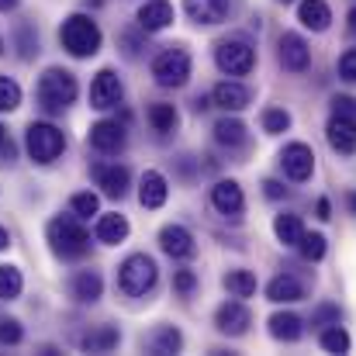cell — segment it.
Returning <instances> with one entry per match:
<instances>
[{
  "label": "cell",
  "mask_w": 356,
  "mask_h": 356,
  "mask_svg": "<svg viewBox=\"0 0 356 356\" xmlns=\"http://www.w3.org/2000/svg\"><path fill=\"white\" fill-rule=\"evenodd\" d=\"M194 287H197L194 270H177V273H173V291H177V294H191Z\"/></svg>",
  "instance_id": "obj_40"
},
{
  "label": "cell",
  "mask_w": 356,
  "mask_h": 356,
  "mask_svg": "<svg viewBox=\"0 0 356 356\" xmlns=\"http://www.w3.org/2000/svg\"><path fill=\"white\" fill-rule=\"evenodd\" d=\"M156 277H159V266L145 252L128 256L118 266V287H121V294H128V298H145L156 287Z\"/></svg>",
  "instance_id": "obj_4"
},
{
  "label": "cell",
  "mask_w": 356,
  "mask_h": 356,
  "mask_svg": "<svg viewBox=\"0 0 356 356\" xmlns=\"http://www.w3.org/2000/svg\"><path fill=\"white\" fill-rule=\"evenodd\" d=\"M322 350L325 353H350V332L336 322V325H325L322 332Z\"/></svg>",
  "instance_id": "obj_32"
},
{
  "label": "cell",
  "mask_w": 356,
  "mask_h": 356,
  "mask_svg": "<svg viewBox=\"0 0 356 356\" xmlns=\"http://www.w3.org/2000/svg\"><path fill=\"white\" fill-rule=\"evenodd\" d=\"M291 128V115L284 111V108H266L263 111V131L266 135H280V131H287Z\"/></svg>",
  "instance_id": "obj_35"
},
{
  "label": "cell",
  "mask_w": 356,
  "mask_h": 356,
  "mask_svg": "<svg viewBox=\"0 0 356 356\" xmlns=\"http://www.w3.org/2000/svg\"><path fill=\"white\" fill-rule=\"evenodd\" d=\"M325 138H329V145H332L339 156H353L356 152V118L332 115V118H329V128H325Z\"/></svg>",
  "instance_id": "obj_13"
},
{
  "label": "cell",
  "mask_w": 356,
  "mask_h": 356,
  "mask_svg": "<svg viewBox=\"0 0 356 356\" xmlns=\"http://www.w3.org/2000/svg\"><path fill=\"white\" fill-rule=\"evenodd\" d=\"M76 94H80V87H76V76H73L70 70L52 66V70H45V73L38 76V104H42L45 111H52V115L66 111V108L76 101Z\"/></svg>",
  "instance_id": "obj_3"
},
{
  "label": "cell",
  "mask_w": 356,
  "mask_h": 356,
  "mask_svg": "<svg viewBox=\"0 0 356 356\" xmlns=\"http://www.w3.org/2000/svg\"><path fill=\"white\" fill-rule=\"evenodd\" d=\"M24 142H28L31 159L42 163V166H45V163H56V159L63 156V149H66V135H63L56 124H49V121H31Z\"/></svg>",
  "instance_id": "obj_5"
},
{
  "label": "cell",
  "mask_w": 356,
  "mask_h": 356,
  "mask_svg": "<svg viewBox=\"0 0 356 356\" xmlns=\"http://www.w3.org/2000/svg\"><path fill=\"white\" fill-rule=\"evenodd\" d=\"M225 291L232 298H252L256 294V277L249 270H229L225 273Z\"/></svg>",
  "instance_id": "obj_30"
},
{
  "label": "cell",
  "mask_w": 356,
  "mask_h": 356,
  "mask_svg": "<svg viewBox=\"0 0 356 356\" xmlns=\"http://www.w3.org/2000/svg\"><path fill=\"white\" fill-rule=\"evenodd\" d=\"M301 332H305L301 315H294V312H277V315H270V336H273V339H280V343H298Z\"/></svg>",
  "instance_id": "obj_22"
},
{
  "label": "cell",
  "mask_w": 356,
  "mask_h": 356,
  "mask_svg": "<svg viewBox=\"0 0 356 356\" xmlns=\"http://www.w3.org/2000/svg\"><path fill=\"white\" fill-rule=\"evenodd\" d=\"M211 204L222 211V215H242L245 208V197H242V187L236 180H218L211 187Z\"/></svg>",
  "instance_id": "obj_17"
},
{
  "label": "cell",
  "mask_w": 356,
  "mask_h": 356,
  "mask_svg": "<svg viewBox=\"0 0 356 356\" xmlns=\"http://www.w3.org/2000/svg\"><path fill=\"white\" fill-rule=\"evenodd\" d=\"M263 194H266L270 201H280V197H287V187L277 184V180H263Z\"/></svg>",
  "instance_id": "obj_45"
},
{
  "label": "cell",
  "mask_w": 356,
  "mask_h": 356,
  "mask_svg": "<svg viewBox=\"0 0 356 356\" xmlns=\"http://www.w3.org/2000/svg\"><path fill=\"white\" fill-rule=\"evenodd\" d=\"M159 249L173 259H187V256H194V236L184 225H166L159 232Z\"/></svg>",
  "instance_id": "obj_16"
},
{
  "label": "cell",
  "mask_w": 356,
  "mask_h": 356,
  "mask_svg": "<svg viewBox=\"0 0 356 356\" xmlns=\"http://www.w3.org/2000/svg\"><path fill=\"white\" fill-rule=\"evenodd\" d=\"M90 173H94V180H97V187L108 194V197H124L128 194V184H131V173H128V166H118V163H94L90 166Z\"/></svg>",
  "instance_id": "obj_11"
},
{
  "label": "cell",
  "mask_w": 356,
  "mask_h": 356,
  "mask_svg": "<svg viewBox=\"0 0 356 356\" xmlns=\"http://www.w3.org/2000/svg\"><path fill=\"white\" fill-rule=\"evenodd\" d=\"M350 28H353V31H356V7H353V10H350Z\"/></svg>",
  "instance_id": "obj_52"
},
{
  "label": "cell",
  "mask_w": 356,
  "mask_h": 356,
  "mask_svg": "<svg viewBox=\"0 0 356 356\" xmlns=\"http://www.w3.org/2000/svg\"><path fill=\"white\" fill-rule=\"evenodd\" d=\"M308 63H312L308 42H305L298 31H284V35H280V66H284L287 73H305Z\"/></svg>",
  "instance_id": "obj_10"
},
{
  "label": "cell",
  "mask_w": 356,
  "mask_h": 356,
  "mask_svg": "<svg viewBox=\"0 0 356 356\" xmlns=\"http://www.w3.org/2000/svg\"><path fill=\"white\" fill-rule=\"evenodd\" d=\"M280 3H294V0H280Z\"/></svg>",
  "instance_id": "obj_53"
},
{
  "label": "cell",
  "mask_w": 356,
  "mask_h": 356,
  "mask_svg": "<svg viewBox=\"0 0 356 356\" xmlns=\"http://www.w3.org/2000/svg\"><path fill=\"white\" fill-rule=\"evenodd\" d=\"M24 287V277L17 266H0V301H14Z\"/></svg>",
  "instance_id": "obj_33"
},
{
  "label": "cell",
  "mask_w": 356,
  "mask_h": 356,
  "mask_svg": "<svg viewBox=\"0 0 356 356\" xmlns=\"http://www.w3.org/2000/svg\"><path fill=\"white\" fill-rule=\"evenodd\" d=\"M180 346H184V336H180L173 325H163V329H156V332L149 336V350H152V353H159V356L163 353H177Z\"/></svg>",
  "instance_id": "obj_28"
},
{
  "label": "cell",
  "mask_w": 356,
  "mask_h": 356,
  "mask_svg": "<svg viewBox=\"0 0 356 356\" xmlns=\"http://www.w3.org/2000/svg\"><path fill=\"white\" fill-rule=\"evenodd\" d=\"M215 63L222 73L229 76H245L252 66H256V49L245 42V38H225L218 49H215Z\"/></svg>",
  "instance_id": "obj_7"
},
{
  "label": "cell",
  "mask_w": 356,
  "mask_h": 356,
  "mask_svg": "<svg viewBox=\"0 0 356 356\" xmlns=\"http://www.w3.org/2000/svg\"><path fill=\"white\" fill-rule=\"evenodd\" d=\"M215 142L218 145H242L245 142V124L238 118H222L218 124H215Z\"/></svg>",
  "instance_id": "obj_29"
},
{
  "label": "cell",
  "mask_w": 356,
  "mask_h": 356,
  "mask_svg": "<svg viewBox=\"0 0 356 356\" xmlns=\"http://www.w3.org/2000/svg\"><path fill=\"white\" fill-rule=\"evenodd\" d=\"M70 208H73V215H76V218H90V215H97V211H101V201H97V194L83 191V194H73Z\"/></svg>",
  "instance_id": "obj_36"
},
{
  "label": "cell",
  "mask_w": 356,
  "mask_h": 356,
  "mask_svg": "<svg viewBox=\"0 0 356 356\" xmlns=\"http://www.w3.org/2000/svg\"><path fill=\"white\" fill-rule=\"evenodd\" d=\"M45 236H49V249H52L59 259H80V256L90 252V236H87V229L76 222V215H59V218H52L49 229H45Z\"/></svg>",
  "instance_id": "obj_1"
},
{
  "label": "cell",
  "mask_w": 356,
  "mask_h": 356,
  "mask_svg": "<svg viewBox=\"0 0 356 356\" xmlns=\"http://www.w3.org/2000/svg\"><path fill=\"white\" fill-rule=\"evenodd\" d=\"M298 21L312 31H325L332 24V10H329L325 0H301L298 3Z\"/></svg>",
  "instance_id": "obj_23"
},
{
  "label": "cell",
  "mask_w": 356,
  "mask_h": 356,
  "mask_svg": "<svg viewBox=\"0 0 356 356\" xmlns=\"http://www.w3.org/2000/svg\"><path fill=\"white\" fill-rule=\"evenodd\" d=\"M101 291H104V280H101L97 270H80V273L73 277V298H76V301L94 305V301L101 298Z\"/></svg>",
  "instance_id": "obj_24"
},
{
  "label": "cell",
  "mask_w": 356,
  "mask_h": 356,
  "mask_svg": "<svg viewBox=\"0 0 356 356\" xmlns=\"http://www.w3.org/2000/svg\"><path fill=\"white\" fill-rule=\"evenodd\" d=\"M7 138H10V135H7V128H3V124H0V145H3V142H7Z\"/></svg>",
  "instance_id": "obj_51"
},
{
  "label": "cell",
  "mask_w": 356,
  "mask_h": 356,
  "mask_svg": "<svg viewBox=\"0 0 356 356\" xmlns=\"http://www.w3.org/2000/svg\"><path fill=\"white\" fill-rule=\"evenodd\" d=\"M339 76L356 83V49H346V52L339 56Z\"/></svg>",
  "instance_id": "obj_42"
},
{
  "label": "cell",
  "mask_w": 356,
  "mask_h": 356,
  "mask_svg": "<svg viewBox=\"0 0 356 356\" xmlns=\"http://www.w3.org/2000/svg\"><path fill=\"white\" fill-rule=\"evenodd\" d=\"M315 218H322V222L332 218V204H329V197H318V204H315Z\"/></svg>",
  "instance_id": "obj_46"
},
{
  "label": "cell",
  "mask_w": 356,
  "mask_h": 356,
  "mask_svg": "<svg viewBox=\"0 0 356 356\" xmlns=\"http://www.w3.org/2000/svg\"><path fill=\"white\" fill-rule=\"evenodd\" d=\"M280 166H284V173H287L294 184L308 180L312 170H315V152H312V145H305V142H291V145H284V152H280Z\"/></svg>",
  "instance_id": "obj_9"
},
{
  "label": "cell",
  "mask_w": 356,
  "mask_h": 356,
  "mask_svg": "<svg viewBox=\"0 0 356 356\" xmlns=\"http://www.w3.org/2000/svg\"><path fill=\"white\" fill-rule=\"evenodd\" d=\"M90 145L97 152H104V156H115V152L124 149V128H121L118 121H97V124H90Z\"/></svg>",
  "instance_id": "obj_14"
},
{
  "label": "cell",
  "mask_w": 356,
  "mask_h": 356,
  "mask_svg": "<svg viewBox=\"0 0 356 356\" xmlns=\"http://www.w3.org/2000/svg\"><path fill=\"white\" fill-rule=\"evenodd\" d=\"M17 3H21V0H0V10H14Z\"/></svg>",
  "instance_id": "obj_49"
},
{
  "label": "cell",
  "mask_w": 356,
  "mask_h": 356,
  "mask_svg": "<svg viewBox=\"0 0 356 356\" xmlns=\"http://www.w3.org/2000/svg\"><path fill=\"white\" fill-rule=\"evenodd\" d=\"M142 45H145L142 35H135V31H124V35H121V52H124L128 59H135V56L142 52Z\"/></svg>",
  "instance_id": "obj_43"
},
{
  "label": "cell",
  "mask_w": 356,
  "mask_h": 356,
  "mask_svg": "<svg viewBox=\"0 0 356 356\" xmlns=\"http://www.w3.org/2000/svg\"><path fill=\"white\" fill-rule=\"evenodd\" d=\"M346 204H350V211L356 215V191H350V194H346Z\"/></svg>",
  "instance_id": "obj_50"
},
{
  "label": "cell",
  "mask_w": 356,
  "mask_h": 356,
  "mask_svg": "<svg viewBox=\"0 0 356 356\" xmlns=\"http://www.w3.org/2000/svg\"><path fill=\"white\" fill-rule=\"evenodd\" d=\"M21 104V87L10 76H0V111H14Z\"/></svg>",
  "instance_id": "obj_37"
},
{
  "label": "cell",
  "mask_w": 356,
  "mask_h": 356,
  "mask_svg": "<svg viewBox=\"0 0 356 356\" xmlns=\"http://www.w3.org/2000/svg\"><path fill=\"white\" fill-rule=\"evenodd\" d=\"M166 194H170L166 177H163L159 170H145V173H142V184H138V201H142V208H149V211L163 208V204H166Z\"/></svg>",
  "instance_id": "obj_15"
},
{
  "label": "cell",
  "mask_w": 356,
  "mask_h": 356,
  "mask_svg": "<svg viewBox=\"0 0 356 356\" xmlns=\"http://www.w3.org/2000/svg\"><path fill=\"white\" fill-rule=\"evenodd\" d=\"M298 249H301V256H305L308 263H318V259L325 256V236H318V232H305V238L298 242Z\"/></svg>",
  "instance_id": "obj_34"
},
{
  "label": "cell",
  "mask_w": 356,
  "mask_h": 356,
  "mask_svg": "<svg viewBox=\"0 0 356 356\" xmlns=\"http://www.w3.org/2000/svg\"><path fill=\"white\" fill-rule=\"evenodd\" d=\"M24 339V329L17 318H0V346H17Z\"/></svg>",
  "instance_id": "obj_38"
},
{
  "label": "cell",
  "mask_w": 356,
  "mask_h": 356,
  "mask_svg": "<svg viewBox=\"0 0 356 356\" xmlns=\"http://www.w3.org/2000/svg\"><path fill=\"white\" fill-rule=\"evenodd\" d=\"M339 322V308L336 305H322L315 315H312V325H336Z\"/></svg>",
  "instance_id": "obj_44"
},
{
  "label": "cell",
  "mask_w": 356,
  "mask_h": 356,
  "mask_svg": "<svg viewBox=\"0 0 356 356\" xmlns=\"http://www.w3.org/2000/svg\"><path fill=\"white\" fill-rule=\"evenodd\" d=\"M14 156H17V149H14V142L7 138V142L0 145V159H3V163H14Z\"/></svg>",
  "instance_id": "obj_47"
},
{
  "label": "cell",
  "mask_w": 356,
  "mask_h": 356,
  "mask_svg": "<svg viewBox=\"0 0 356 356\" xmlns=\"http://www.w3.org/2000/svg\"><path fill=\"white\" fill-rule=\"evenodd\" d=\"M59 42L70 56L87 59V56H97V49H101V28L87 14H70L59 28Z\"/></svg>",
  "instance_id": "obj_2"
},
{
  "label": "cell",
  "mask_w": 356,
  "mask_h": 356,
  "mask_svg": "<svg viewBox=\"0 0 356 356\" xmlns=\"http://www.w3.org/2000/svg\"><path fill=\"white\" fill-rule=\"evenodd\" d=\"M152 80L159 87H184L191 80V52L180 49V45H170L163 49L156 59H152Z\"/></svg>",
  "instance_id": "obj_6"
},
{
  "label": "cell",
  "mask_w": 356,
  "mask_h": 356,
  "mask_svg": "<svg viewBox=\"0 0 356 356\" xmlns=\"http://www.w3.org/2000/svg\"><path fill=\"white\" fill-rule=\"evenodd\" d=\"M17 49H21V59H31L38 52V35L31 31V24H21L17 28Z\"/></svg>",
  "instance_id": "obj_39"
},
{
  "label": "cell",
  "mask_w": 356,
  "mask_h": 356,
  "mask_svg": "<svg viewBox=\"0 0 356 356\" xmlns=\"http://www.w3.org/2000/svg\"><path fill=\"white\" fill-rule=\"evenodd\" d=\"M332 115L356 118V97H350V94H336V97H332Z\"/></svg>",
  "instance_id": "obj_41"
},
{
  "label": "cell",
  "mask_w": 356,
  "mask_h": 356,
  "mask_svg": "<svg viewBox=\"0 0 356 356\" xmlns=\"http://www.w3.org/2000/svg\"><path fill=\"white\" fill-rule=\"evenodd\" d=\"M177 121H180V115H177L173 104H152V108H149V124H152L156 131H163V135L173 131Z\"/></svg>",
  "instance_id": "obj_31"
},
{
  "label": "cell",
  "mask_w": 356,
  "mask_h": 356,
  "mask_svg": "<svg viewBox=\"0 0 356 356\" xmlns=\"http://www.w3.org/2000/svg\"><path fill=\"white\" fill-rule=\"evenodd\" d=\"M118 343H121L118 325H101V329H97V332H90L80 346H83L87 353H111Z\"/></svg>",
  "instance_id": "obj_26"
},
{
  "label": "cell",
  "mask_w": 356,
  "mask_h": 356,
  "mask_svg": "<svg viewBox=\"0 0 356 356\" xmlns=\"http://www.w3.org/2000/svg\"><path fill=\"white\" fill-rule=\"evenodd\" d=\"M266 298L273 305H294V301L305 298V284L298 277H291V273H280V277H273L266 284Z\"/></svg>",
  "instance_id": "obj_19"
},
{
  "label": "cell",
  "mask_w": 356,
  "mask_h": 356,
  "mask_svg": "<svg viewBox=\"0 0 356 356\" xmlns=\"http://www.w3.org/2000/svg\"><path fill=\"white\" fill-rule=\"evenodd\" d=\"M184 10L197 24H218L229 17V0H184Z\"/></svg>",
  "instance_id": "obj_20"
},
{
  "label": "cell",
  "mask_w": 356,
  "mask_h": 356,
  "mask_svg": "<svg viewBox=\"0 0 356 356\" xmlns=\"http://www.w3.org/2000/svg\"><path fill=\"white\" fill-rule=\"evenodd\" d=\"M215 325L222 336H245V329L252 325V315L242 301H225L218 312H215Z\"/></svg>",
  "instance_id": "obj_12"
},
{
  "label": "cell",
  "mask_w": 356,
  "mask_h": 356,
  "mask_svg": "<svg viewBox=\"0 0 356 356\" xmlns=\"http://www.w3.org/2000/svg\"><path fill=\"white\" fill-rule=\"evenodd\" d=\"M211 104L222 108V111H242V108L249 104V90H245L242 83L225 80V83H218V87L211 90Z\"/></svg>",
  "instance_id": "obj_21"
},
{
  "label": "cell",
  "mask_w": 356,
  "mask_h": 356,
  "mask_svg": "<svg viewBox=\"0 0 356 356\" xmlns=\"http://www.w3.org/2000/svg\"><path fill=\"white\" fill-rule=\"evenodd\" d=\"M173 24V7L166 0H145L138 7V28L142 31H163Z\"/></svg>",
  "instance_id": "obj_18"
},
{
  "label": "cell",
  "mask_w": 356,
  "mask_h": 356,
  "mask_svg": "<svg viewBox=\"0 0 356 356\" xmlns=\"http://www.w3.org/2000/svg\"><path fill=\"white\" fill-rule=\"evenodd\" d=\"M94 236H97V242H104V245H118V242L128 238V218L124 215H101Z\"/></svg>",
  "instance_id": "obj_25"
},
{
  "label": "cell",
  "mask_w": 356,
  "mask_h": 356,
  "mask_svg": "<svg viewBox=\"0 0 356 356\" xmlns=\"http://www.w3.org/2000/svg\"><path fill=\"white\" fill-rule=\"evenodd\" d=\"M7 245H10V236H7V229H0V252H3Z\"/></svg>",
  "instance_id": "obj_48"
},
{
  "label": "cell",
  "mask_w": 356,
  "mask_h": 356,
  "mask_svg": "<svg viewBox=\"0 0 356 356\" xmlns=\"http://www.w3.org/2000/svg\"><path fill=\"white\" fill-rule=\"evenodd\" d=\"M121 97H124V87H121L118 73H115V70H101V73L94 76V83H90V108L111 111V108L121 104Z\"/></svg>",
  "instance_id": "obj_8"
},
{
  "label": "cell",
  "mask_w": 356,
  "mask_h": 356,
  "mask_svg": "<svg viewBox=\"0 0 356 356\" xmlns=\"http://www.w3.org/2000/svg\"><path fill=\"white\" fill-rule=\"evenodd\" d=\"M273 232H277V238L284 245H298L305 238V222L298 215H277L273 218Z\"/></svg>",
  "instance_id": "obj_27"
}]
</instances>
